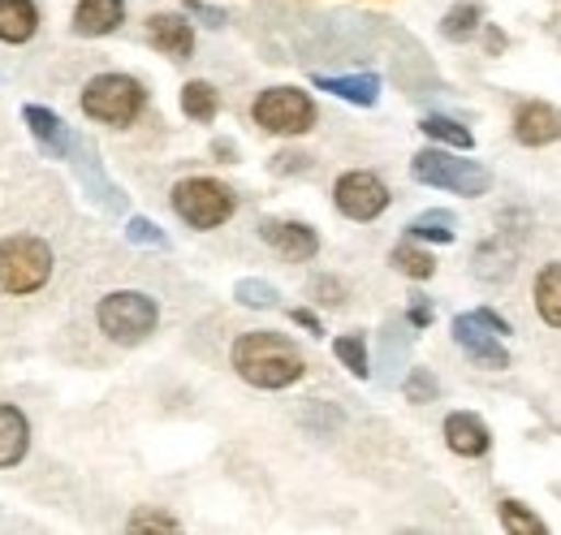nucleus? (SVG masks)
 I'll return each instance as SVG.
<instances>
[{
  "instance_id": "obj_1",
  "label": "nucleus",
  "mask_w": 561,
  "mask_h": 535,
  "mask_svg": "<svg viewBox=\"0 0 561 535\" xmlns=\"http://www.w3.org/2000/svg\"><path fill=\"white\" fill-rule=\"evenodd\" d=\"M233 367H238V376H242L247 385H255V389H289V385L302 380V372H307L298 345L285 341L280 333H268V329L242 333L233 341Z\"/></svg>"
},
{
  "instance_id": "obj_2",
  "label": "nucleus",
  "mask_w": 561,
  "mask_h": 535,
  "mask_svg": "<svg viewBox=\"0 0 561 535\" xmlns=\"http://www.w3.org/2000/svg\"><path fill=\"white\" fill-rule=\"evenodd\" d=\"M95 325H100V333L108 337V341H117V345H139V341L156 333L160 307L142 289H113V294L100 298Z\"/></svg>"
},
{
  "instance_id": "obj_3",
  "label": "nucleus",
  "mask_w": 561,
  "mask_h": 535,
  "mask_svg": "<svg viewBox=\"0 0 561 535\" xmlns=\"http://www.w3.org/2000/svg\"><path fill=\"white\" fill-rule=\"evenodd\" d=\"M53 276V247L31 234H13L0 242V289L4 294H35Z\"/></svg>"
},
{
  "instance_id": "obj_4",
  "label": "nucleus",
  "mask_w": 561,
  "mask_h": 535,
  "mask_svg": "<svg viewBox=\"0 0 561 535\" xmlns=\"http://www.w3.org/2000/svg\"><path fill=\"white\" fill-rule=\"evenodd\" d=\"M411 173H415V182H423V186H440V191H454V195H467V200L489 195L492 186V173L484 164L458 160V156H449L440 147H423L420 156L411 160Z\"/></svg>"
},
{
  "instance_id": "obj_5",
  "label": "nucleus",
  "mask_w": 561,
  "mask_h": 535,
  "mask_svg": "<svg viewBox=\"0 0 561 535\" xmlns=\"http://www.w3.org/2000/svg\"><path fill=\"white\" fill-rule=\"evenodd\" d=\"M147 104V91L130 73H100L82 91V113L104 122V126H130Z\"/></svg>"
},
{
  "instance_id": "obj_6",
  "label": "nucleus",
  "mask_w": 561,
  "mask_h": 535,
  "mask_svg": "<svg viewBox=\"0 0 561 535\" xmlns=\"http://www.w3.org/2000/svg\"><path fill=\"white\" fill-rule=\"evenodd\" d=\"M173 212L191 229H216L233 216V191L211 178H186L173 186Z\"/></svg>"
},
{
  "instance_id": "obj_7",
  "label": "nucleus",
  "mask_w": 561,
  "mask_h": 535,
  "mask_svg": "<svg viewBox=\"0 0 561 535\" xmlns=\"http://www.w3.org/2000/svg\"><path fill=\"white\" fill-rule=\"evenodd\" d=\"M255 126L268 134H307L316 126V104L298 87H268L255 100Z\"/></svg>"
},
{
  "instance_id": "obj_8",
  "label": "nucleus",
  "mask_w": 561,
  "mask_h": 535,
  "mask_svg": "<svg viewBox=\"0 0 561 535\" xmlns=\"http://www.w3.org/2000/svg\"><path fill=\"white\" fill-rule=\"evenodd\" d=\"M70 156H73V173H78L82 195L95 203V207L113 212V216H117V212H126V191L108 182V173H104V160H100L95 143H91V138H73Z\"/></svg>"
},
{
  "instance_id": "obj_9",
  "label": "nucleus",
  "mask_w": 561,
  "mask_h": 535,
  "mask_svg": "<svg viewBox=\"0 0 561 535\" xmlns=\"http://www.w3.org/2000/svg\"><path fill=\"white\" fill-rule=\"evenodd\" d=\"M333 200H337V212L351 216V220H376V216L389 207V186H385L376 173L354 169V173H342V178H337Z\"/></svg>"
},
{
  "instance_id": "obj_10",
  "label": "nucleus",
  "mask_w": 561,
  "mask_h": 535,
  "mask_svg": "<svg viewBox=\"0 0 561 535\" xmlns=\"http://www.w3.org/2000/svg\"><path fill=\"white\" fill-rule=\"evenodd\" d=\"M496 329L484 325L476 311L471 316H458L454 320V341L471 354V363H480V367H489V372H501V367H510V354H505V345L496 341Z\"/></svg>"
},
{
  "instance_id": "obj_11",
  "label": "nucleus",
  "mask_w": 561,
  "mask_h": 535,
  "mask_svg": "<svg viewBox=\"0 0 561 535\" xmlns=\"http://www.w3.org/2000/svg\"><path fill=\"white\" fill-rule=\"evenodd\" d=\"M260 238L285 255L289 264H302V260H316V251H320V238H316V229L311 225H302V220H260Z\"/></svg>"
},
{
  "instance_id": "obj_12",
  "label": "nucleus",
  "mask_w": 561,
  "mask_h": 535,
  "mask_svg": "<svg viewBox=\"0 0 561 535\" xmlns=\"http://www.w3.org/2000/svg\"><path fill=\"white\" fill-rule=\"evenodd\" d=\"M514 138L523 147H549L561 138V109L549 100H527L514 113Z\"/></svg>"
},
{
  "instance_id": "obj_13",
  "label": "nucleus",
  "mask_w": 561,
  "mask_h": 535,
  "mask_svg": "<svg viewBox=\"0 0 561 535\" xmlns=\"http://www.w3.org/2000/svg\"><path fill=\"white\" fill-rule=\"evenodd\" d=\"M22 122H26V130H31V138L39 143V151H44V156L66 160V156L73 151L70 126H66L53 109H44V104H26V109H22Z\"/></svg>"
},
{
  "instance_id": "obj_14",
  "label": "nucleus",
  "mask_w": 561,
  "mask_h": 535,
  "mask_svg": "<svg viewBox=\"0 0 561 535\" xmlns=\"http://www.w3.org/2000/svg\"><path fill=\"white\" fill-rule=\"evenodd\" d=\"M445 445H449L458 458H484L492 445L489 423H484L480 414H471V410H454V414L445 419Z\"/></svg>"
},
{
  "instance_id": "obj_15",
  "label": "nucleus",
  "mask_w": 561,
  "mask_h": 535,
  "mask_svg": "<svg viewBox=\"0 0 561 535\" xmlns=\"http://www.w3.org/2000/svg\"><path fill=\"white\" fill-rule=\"evenodd\" d=\"M147 35H151V44H156L164 57H173V61H186L191 48H195V31H191V22L178 18V13H156V18H147Z\"/></svg>"
},
{
  "instance_id": "obj_16",
  "label": "nucleus",
  "mask_w": 561,
  "mask_h": 535,
  "mask_svg": "<svg viewBox=\"0 0 561 535\" xmlns=\"http://www.w3.org/2000/svg\"><path fill=\"white\" fill-rule=\"evenodd\" d=\"M126 18V4L122 0H78L73 9V31L87 35V39H100V35H113Z\"/></svg>"
},
{
  "instance_id": "obj_17",
  "label": "nucleus",
  "mask_w": 561,
  "mask_h": 535,
  "mask_svg": "<svg viewBox=\"0 0 561 535\" xmlns=\"http://www.w3.org/2000/svg\"><path fill=\"white\" fill-rule=\"evenodd\" d=\"M31 449V423L18 406H0V467H18Z\"/></svg>"
},
{
  "instance_id": "obj_18",
  "label": "nucleus",
  "mask_w": 561,
  "mask_h": 535,
  "mask_svg": "<svg viewBox=\"0 0 561 535\" xmlns=\"http://www.w3.org/2000/svg\"><path fill=\"white\" fill-rule=\"evenodd\" d=\"M316 87H320V91H333L337 100L358 104V109H371V104L380 100V78H376V73H351V78L316 73Z\"/></svg>"
},
{
  "instance_id": "obj_19",
  "label": "nucleus",
  "mask_w": 561,
  "mask_h": 535,
  "mask_svg": "<svg viewBox=\"0 0 561 535\" xmlns=\"http://www.w3.org/2000/svg\"><path fill=\"white\" fill-rule=\"evenodd\" d=\"M411 329L402 325V320H389L385 329H380V385H393L398 380V372H402V363H407V354H411Z\"/></svg>"
},
{
  "instance_id": "obj_20",
  "label": "nucleus",
  "mask_w": 561,
  "mask_h": 535,
  "mask_svg": "<svg viewBox=\"0 0 561 535\" xmlns=\"http://www.w3.org/2000/svg\"><path fill=\"white\" fill-rule=\"evenodd\" d=\"M39 26L35 0H0V44H26Z\"/></svg>"
},
{
  "instance_id": "obj_21",
  "label": "nucleus",
  "mask_w": 561,
  "mask_h": 535,
  "mask_svg": "<svg viewBox=\"0 0 561 535\" xmlns=\"http://www.w3.org/2000/svg\"><path fill=\"white\" fill-rule=\"evenodd\" d=\"M514 260H518V251L505 247V238H492V242H484V247L476 251L471 268H476L480 281H510V276H514Z\"/></svg>"
},
{
  "instance_id": "obj_22",
  "label": "nucleus",
  "mask_w": 561,
  "mask_h": 535,
  "mask_svg": "<svg viewBox=\"0 0 561 535\" xmlns=\"http://www.w3.org/2000/svg\"><path fill=\"white\" fill-rule=\"evenodd\" d=\"M536 311L549 329H561V264L540 268L536 276Z\"/></svg>"
},
{
  "instance_id": "obj_23",
  "label": "nucleus",
  "mask_w": 561,
  "mask_h": 535,
  "mask_svg": "<svg viewBox=\"0 0 561 535\" xmlns=\"http://www.w3.org/2000/svg\"><path fill=\"white\" fill-rule=\"evenodd\" d=\"M454 225H458V220H454V212H445V207H440V212H423V216H415V220L407 225V238H415V242H440V247H445V242H454Z\"/></svg>"
},
{
  "instance_id": "obj_24",
  "label": "nucleus",
  "mask_w": 561,
  "mask_h": 535,
  "mask_svg": "<svg viewBox=\"0 0 561 535\" xmlns=\"http://www.w3.org/2000/svg\"><path fill=\"white\" fill-rule=\"evenodd\" d=\"M182 113L191 122H211L220 113V91L211 82H186L182 87Z\"/></svg>"
},
{
  "instance_id": "obj_25",
  "label": "nucleus",
  "mask_w": 561,
  "mask_h": 535,
  "mask_svg": "<svg viewBox=\"0 0 561 535\" xmlns=\"http://www.w3.org/2000/svg\"><path fill=\"white\" fill-rule=\"evenodd\" d=\"M480 4H471V0H462V4H454L445 18H440V35L445 39H454V44H467L476 31H480Z\"/></svg>"
},
{
  "instance_id": "obj_26",
  "label": "nucleus",
  "mask_w": 561,
  "mask_h": 535,
  "mask_svg": "<svg viewBox=\"0 0 561 535\" xmlns=\"http://www.w3.org/2000/svg\"><path fill=\"white\" fill-rule=\"evenodd\" d=\"M420 130L427 134L432 143H445V147H458V151H471V147H476V138H471V130H467L462 122H454V117H440V113L423 117Z\"/></svg>"
},
{
  "instance_id": "obj_27",
  "label": "nucleus",
  "mask_w": 561,
  "mask_h": 535,
  "mask_svg": "<svg viewBox=\"0 0 561 535\" xmlns=\"http://www.w3.org/2000/svg\"><path fill=\"white\" fill-rule=\"evenodd\" d=\"M389 264L398 268L402 276H411V281H427L432 272H436V260L415 247V238H407V242H398L393 247V255H389Z\"/></svg>"
},
{
  "instance_id": "obj_28",
  "label": "nucleus",
  "mask_w": 561,
  "mask_h": 535,
  "mask_svg": "<svg viewBox=\"0 0 561 535\" xmlns=\"http://www.w3.org/2000/svg\"><path fill=\"white\" fill-rule=\"evenodd\" d=\"M501 527L505 532H514V535H545L549 527H545V519L540 514H531L523 501H501Z\"/></svg>"
},
{
  "instance_id": "obj_29",
  "label": "nucleus",
  "mask_w": 561,
  "mask_h": 535,
  "mask_svg": "<svg viewBox=\"0 0 561 535\" xmlns=\"http://www.w3.org/2000/svg\"><path fill=\"white\" fill-rule=\"evenodd\" d=\"M333 354L346 363V372H351V376H358V380H367V376H371V363H367V341H363L358 333L337 337V341H333Z\"/></svg>"
},
{
  "instance_id": "obj_30",
  "label": "nucleus",
  "mask_w": 561,
  "mask_h": 535,
  "mask_svg": "<svg viewBox=\"0 0 561 535\" xmlns=\"http://www.w3.org/2000/svg\"><path fill=\"white\" fill-rule=\"evenodd\" d=\"M233 298L242 303V307H255V311H268V307H277V285H268V281H260V276H242L238 285H233Z\"/></svg>"
},
{
  "instance_id": "obj_31",
  "label": "nucleus",
  "mask_w": 561,
  "mask_h": 535,
  "mask_svg": "<svg viewBox=\"0 0 561 535\" xmlns=\"http://www.w3.org/2000/svg\"><path fill=\"white\" fill-rule=\"evenodd\" d=\"M126 242H135V247H156V251H169V234H164L156 220H147V216H130V220H126Z\"/></svg>"
},
{
  "instance_id": "obj_32",
  "label": "nucleus",
  "mask_w": 561,
  "mask_h": 535,
  "mask_svg": "<svg viewBox=\"0 0 561 535\" xmlns=\"http://www.w3.org/2000/svg\"><path fill=\"white\" fill-rule=\"evenodd\" d=\"M436 389H440V385H436V376H432V372H427V367H411V372H407V380H402V394H407V401H436Z\"/></svg>"
},
{
  "instance_id": "obj_33",
  "label": "nucleus",
  "mask_w": 561,
  "mask_h": 535,
  "mask_svg": "<svg viewBox=\"0 0 561 535\" xmlns=\"http://www.w3.org/2000/svg\"><path fill=\"white\" fill-rule=\"evenodd\" d=\"M311 294H316V303H324V307H342V303H346V285L333 281V276H316V281H311Z\"/></svg>"
},
{
  "instance_id": "obj_34",
  "label": "nucleus",
  "mask_w": 561,
  "mask_h": 535,
  "mask_svg": "<svg viewBox=\"0 0 561 535\" xmlns=\"http://www.w3.org/2000/svg\"><path fill=\"white\" fill-rule=\"evenodd\" d=\"M130 532H178V519L156 514V510H139V514L130 519Z\"/></svg>"
},
{
  "instance_id": "obj_35",
  "label": "nucleus",
  "mask_w": 561,
  "mask_h": 535,
  "mask_svg": "<svg viewBox=\"0 0 561 535\" xmlns=\"http://www.w3.org/2000/svg\"><path fill=\"white\" fill-rule=\"evenodd\" d=\"M186 13H191V18H199L204 26H225V13H220V9H211V4H204V0H186Z\"/></svg>"
},
{
  "instance_id": "obj_36",
  "label": "nucleus",
  "mask_w": 561,
  "mask_h": 535,
  "mask_svg": "<svg viewBox=\"0 0 561 535\" xmlns=\"http://www.w3.org/2000/svg\"><path fill=\"white\" fill-rule=\"evenodd\" d=\"M302 169H307V156H298V151H280L273 160V173H302Z\"/></svg>"
},
{
  "instance_id": "obj_37",
  "label": "nucleus",
  "mask_w": 561,
  "mask_h": 535,
  "mask_svg": "<svg viewBox=\"0 0 561 535\" xmlns=\"http://www.w3.org/2000/svg\"><path fill=\"white\" fill-rule=\"evenodd\" d=\"M411 325H415V329H427V325H432V303H427L423 294L411 298Z\"/></svg>"
},
{
  "instance_id": "obj_38",
  "label": "nucleus",
  "mask_w": 561,
  "mask_h": 535,
  "mask_svg": "<svg viewBox=\"0 0 561 535\" xmlns=\"http://www.w3.org/2000/svg\"><path fill=\"white\" fill-rule=\"evenodd\" d=\"M289 320H294V325H302V329H307V333L324 337V325H320V320H316V316H311V311H307V307H294V311H289Z\"/></svg>"
},
{
  "instance_id": "obj_39",
  "label": "nucleus",
  "mask_w": 561,
  "mask_h": 535,
  "mask_svg": "<svg viewBox=\"0 0 561 535\" xmlns=\"http://www.w3.org/2000/svg\"><path fill=\"white\" fill-rule=\"evenodd\" d=\"M476 316H480L484 325H492V329H496V333H501V337H510V333H514V329H510V320H505V316H496V311H489V307H480Z\"/></svg>"
}]
</instances>
